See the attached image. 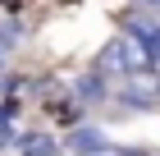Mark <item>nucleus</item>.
<instances>
[{
	"label": "nucleus",
	"mask_w": 160,
	"mask_h": 156,
	"mask_svg": "<svg viewBox=\"0 0 160 156\" xmlns=\"http://www.w3.org/2000/svg\"><path fill=\"white\" fill-rule=\"evenodd\" d=\"M133 37L151 51V64L160 69V23H133Z\"/></svg>",
	"instance_id": "nucleus-2"
},
{
	"label": "nucleus",
	"mask_w": 160,
	"mask_h": 156,
	"mask_svg": "<svg viewBox=\"0 0 160 156\" xmlns=\"http://www.w3.org/2000/svg\"><path fill=\"white\" fill-rule=\"evenodd\" d=\"M133 106H151V101H160V69H142V73H128L119 87Z\"/></svg>",
	"instance_id": "nucleus-1"
}]
</instances>
